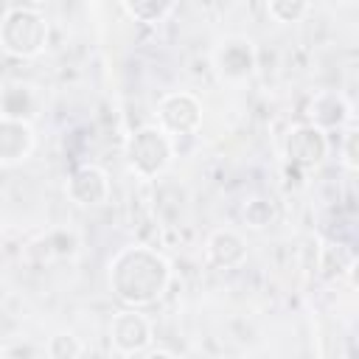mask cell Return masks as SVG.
<instances>
[{
	"instance_id": "1",
	"label": "cell",
	"mask_w": 359,
	"mask_h": 359,
	"mask_svg": "<svg viewBox=\"0 0 359 359\" xmlns=\"http://www.w3.org/2000/svg\"><path fill=\"white\" fill-rule=\"evenodd\" d=\"M168 280V264L146 247H126L109 264V286L129 306L154 303L157 297H163Z\"/></svg>"
},
{
	"instance_id": "2",
	"label": "cell",
	"mask_w": 359,
	"mask_h": 359,
	"mask_svg": "<svg viewBox=\"0 0 359 359\" xmlns=\"http://www.w3.org/2000/svg\"><path fill=\"white\" fill-rule=\"evenodd\" d=\"M48 22L31 8H8L0 22V42L14 56H36L45 48Z\"/></svg>"
},
{
	"instance_id": "3",
	"label": "cell",
	"mask_w": 359,
	"mask_h": 359,
	"mask_svg": "<svg viewBox=\"0 0 359 359\" xmlns=\"http://www.w3.org/2000/svg\"><path fill=\"white\" fill-rule=\"evenodd\" d=\"M171 146L160 126H143L129 140V163L140 177H154L168 165Z\"/></svg>"
},
{
	"instance_id": "4",
	"label": "cell",
	"mask_w": 359,
	"mask_h": 359,
	"mask_svg": "<svg viewBox=\"0 0 359 359\" xmlns=\"http://www.w3.org/2000/svg\"><path fill=\"white\" fill-rule=\"evenodd\" d=\"M157 118H160V129L163 132H194L199 126V104L194 95L188 93H174L165 95L157 107Z\"/></svg>"
},
{
	"instance_id": "5",
	"label": "cell",
	"mask_w": 359,
	"mask_h": 359,
	"mask_svg": "<svg viewBox=\"0 0 359 359\" xmlns=\"http://www.w3.org/2000/svg\"><path fill=\"white\" fill-rule=\"evenodd\" d=\"M328 151V140L317 126H294L286 137V157L300 165V168H311L317 165Z\"/></svg>"
},
{
	"instance_id": "6",
	"label": "cell",
	"mask_w": 359,
	"mask_h": 359,
	"mask_svg": "<svg viewBox=\"0 0 359 359\" xmlns=\"http://www.w3.org/2000/svg\"><path fill=\"white\" fill-rule=\"evenodd\" d=\"M109 337H112V345L121 353H135V351L149 345L151 331H149V323H146L143 314H137V311H118L112 317V323H109Z\"/></svg>"
},
{
	"instance_id": "7",
	"label": "cell",
	"mask_w": 359,
	"mask_h": 359,
	"mask_svg": "<svg viewBox=\"0 0 359 359\" xmlns=\"http://www.w3.org/2000/svg\"><path fill=\"white\" fill-rule=\"evenodd\" d=\"M67 194L79 202V205H101L109 196V180L101 168L95 165H81L73 171L70 182H67Z\"/></svg>"
},
{
	"instance_id": "8",
	"label": "cell",
	"mask_w": 359,
	"mask_h": 359,
	"mask_svg": "<svg viewBox=\"0 0 359 359\" xmlns=\"http://www.w3.org/2000/svg\"><path fill=\"white\" fill-rule=\"evenodd\" d=\"M34 146V135L28 123L0 118V163H17L22 160Z\"/></svg>"
},
{
	"instance_id": "9",
	"label": "cell",
	"mask_w": 359,
	"mask_h": 359,
	"mask_svg": "<svg viewBox=\"0 0 359 359\" xmlns=\"http://www.w3.org/2000/svg\"><path fill=\"white\" fill-rule=\"evenodd\" d=\"M252 65H255V56H252L250 42H244V39H233V42H227L219 50V70L227 79H244V76H250L252 73Z\"/></svg>"
},
{
	"instance_id": "10",
	"label": "cell",
	"mask_w": 359,
	"mask_h": 359,
	"mask_svg": "<svg viewBox=\"0 0 359 359\" xmlns=\"http://www.w3.org/2000/svg\"><path fill=\"white\" fill-rule=\"evenodd\" d=\"M208 261L216 266H236L244 261V241L233 230H216L208 238Z\"/></svg>"
},
{
	"instance_id": "11",
	"label": "cell",
	"mask_w": 359,
	"mask_h": 359,
	"mask_svg": "<svg viewBox=\"0 0 359 359\" xmlns=\"http://www.w3.org/2000/svg\"><path fill=\"white\" fill-rule=\"evenodd\" d=\"M0 109H3V118L8 121H22V115H28L31 109V93L28 87H8L0 98Z\"/></svg>"
},
{
	"instance_id": "12",
	"label": "cell",
	"mask_w": 359,
	"mask_h": 359,
	"mask_svg": "<svg viewBox=\"0 0 359 359\" xmlns=\"http://www.w3.org/2000/svg\"><path fill=\"white\" fill-rule=\"evenodd\" d=\"M48 353L53 359H79L81 353V342L73 337V334H53L50 342H48Z\"/></svg>"
},
{
	"instance_id": "13",
	"label": "cell",
	"mask_w": 359,
	"mask_h": 359,
	"mask_svg": "<svg viewBox=\"0 0 359 359\" xmlns=\"http://www.w3.org/2000/svg\"><path fill=\"white\" fill-rule=\"evenodd\" d=\"M272 216H275V210H272V205L266 199H250L244 205V222L250 227H266L272 222Z\"/></svg>"
},
{
	"instance_id": "14",
	"label": "cell",
	"mask_w": 359,
	"mask_h": 359,
	"mask_svg": "<svg viewBox=\"0 0 359 359\" xmlns=\"http://www.w3.org/2000/svg\"><path fill=\"white\" fill-rule=\"evenodd\" d=\"M132 17L143 20V22H157L160 17H165L174 6L171 3H135V6H123Z\"/></svg>"
},
{
	"instance_id": "15",
	"label": "cell",
	"mask_w": 359,
	"mask_h": 359,
	"mask_svg": "<svg viewBox=\"0 0 359 359\" xmlns=\"http://www.w3.org/2000/svg\"><path fill=\"white\" fill-rule=\"evenodd\" d=\"M309 11L306 3H269V14L278 20V22H292L297 17H303Z\"/></svg>"
},
{
	"instance_id": "16",
	"label": "cell",
	"mask_w": 359,
	"mask_h": 359,
	"mask_svg": "<svg viewBox=\"0 0 359 359\" xmlns=\"http://www.w3.org/2000/svg\"><path fill=\"white\" fill-rule=\"evenodd\" d=\"M353 140H356V135H353V132H348V157H345V160H348V165H351V168H353V163H356V160H353Z\"/></svg>"
},
{
	"instance_id": "17",
	"label": "cell",
	"mask_w": 359,
	"mask_h": 359,
	"mask_svg": "<svg viewBox=\"0 0 359 359\" xmlns=\"http://www.w3.org/2000/svg\"><path fill=\"white\" fill-rule=\"evenodd\" d=\"M146 359H177L174 353H168V351H151Z\"/></svg>"
},
{
	"instance_id": "18",
	"label": "cell",
	"mask_w": 359,
	"mask_h": 359,
	"mask_svg": "<svg viewBox=\"0 0 359 359\" xmlns=\"http://www.w3.org/2000/svg\"><path fill=\"white\" fill-rule=\"evenodd\" d=\"M6 14H8V8H6V6L0 3V22H3V17H6Z\"/></svg>"
}]
</instances>
